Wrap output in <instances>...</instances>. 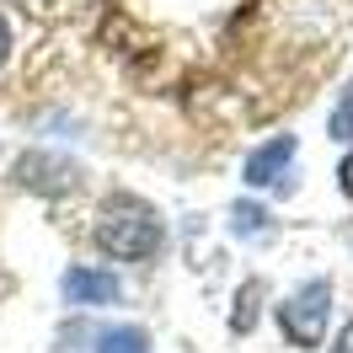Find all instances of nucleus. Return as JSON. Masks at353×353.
<instances>
[{"mask_svg":"<svg viewBox=\"0 0 353 353\" xmlns=\"http://www.w3.org/2000/svg\"><path fill=\"white\" fill-rule=\"evenodd\" d=\"M91 241L102 246L108 257H118V263H139V257H155V252H161L166 225H161V214H155L145 199L112 193V199H102L97 214H91Z\"/></svg>","mask_w":353,"mask_h":353,"instance_id":"1","label":"nucleus"},{"mask_svg":"<svg viewBox=\"0 0 353 353\" xmlns=\"http://www.w3.org/2000/svg\"><path fill=\"white\" fill-rule=\"evenodd\" d=\"M327 316H332V284H305L294 289L284 305H279V327L294 348H316L321 343V332H327Z\"/></svg>","mask_w":353,"mask_h":353,"instance_id":"2","label":"nucleus"},{"mask_svg":"<svg viewBox=\"0 0 353 353\" xmlns=\"http://www.w3.org/2000/svg\"><path fill=\"white\" fill-rule=\"evenodd\" d=\"M17 182L22 188H38V193H70L81 182V166L65 161V155H48V150H32L17 161Z\"/></svg>","mask_w":353,"mask_h":353,"instance_id":"3","label":"nucleus"},{"mask_svg":"<svg viewBox=\"0 0 353 353\" xmlns=\"http://www.w3.org/2000/svg\"><path fill=\"white\" fill-rule=\"evenodd\" d=\"M59 294H65V305H118V294H123V284H118V273H108V268H70L65 284H59Z\"/></svg>","mask_w":353,"mask_h":353,"instance_id":"4","label":"nucleus"},{"mask_svg":"<svg viewBox=\"0 0 353 353\" xmlns=\"http://www.w3.org/2000/svg\"><path fill=\"white\" fill-rule=\"evenodd\" d=\"M294 150H300V145H294V134H273L268 145H257V150L246 155V166H241L246 182H252V188H268V182H279V176L289 172Z\"/></svg>","mask_w":353,"mask_h":353,"instance_id":"5","label":"nucleus"},{"mask_svg":"<svg viewBox=\"0 0 353 353\" xmlns=\"http://www.w3.org/2000/svg\"><path fill=\"white\" fill-rule=\"evenodd\" d=\"M91 353H150V337H145L139 327H129V321H118V327H102V332H97Z\"/></svg>","mask_w":353,"mask_h":353,"instance_id":"6","label":"nucleus"},{"mask_svg":"<svg viewBox=\"0 0 353 353\" xmlns=\"http://www.w3.org/2000/svg\"><path fill=\"white\" fill-rule=\"evenodd\" d=\"M327 134H332V139H343V145H353V86L343 91V102L332 108V118H327Z\"/></svg>","mask_w":353,"mask_h":353,"instance_id":"7","label":"nucleus"},{"mask_svg":"<svg viewBox=\"0 0 353 353\" xmlns=\"http://www.w3.org/2000/svg\"><path fill=\"white\" fill-rule=\"evenodd\" d=\"M230 214H236V236H257V230H263V220H268L257 203H236Z\"/></svg>","mask_w":353,"mask_h":353,"instance_id":"8","label":"nucleus"},{"mask_svg":"<svg viewBox=\"0 0 353 353\" xmlns=\"http://www.w3.org/2000/svg\"><path fill=\"white\" fill-rule=\"evenodd\" d=\"M252 305H257V284H246L241 289V310H236V332L252 327Z\"/></svg>","mask_w":353,"mask_h":353,"instance_id":"9","label":"nucleus"},{"mask_svg":"<svg viewBox=\"0 0 353 353\" xmlns=\"http://www.w3.org/2000/svg\"><path fill=\"white\" fill-rule=\"evenodd\" d=\"M11 43H17V32H11V17L0 11V70H6V59H11Z\"/></svg>","mask_w":353,"mask_h":353,"instance_id":"10","label":"nucleus"},{"mask_svg":"<svg viewBox=\"0 0 353 353\" xmlns=\"http://www.w3.org/2000/svg\"><path fill=\"white\" fill-rule=\"evenodd\" d=\"M332 353H353V321L337 332V348H332Z\"/></svg>","mask_w":353,"mask_h":353,"instance_id":"11","label":"nucleus"},{"mask_svg":"<svg viewBox=\"0 0 353 353\" xmlns=\"http://www.w3.org/2000/svg\"><path fill=\"white\" fill-rule=\"evenodd\" d=\"M337 188H343V193H348V199H353V155H348V161H343V182H337Z\"/></svg>","mask_w":353,"mask_h":353,"instance_id":"12","label":"nucleus"}]
</instances>
